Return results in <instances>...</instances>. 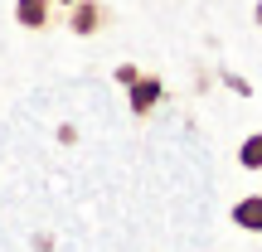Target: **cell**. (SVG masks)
Here are the masks:
<instances>
[{"label":"cell","mask_w":262,"mask_h":252,"mask_svg":"<svg viewBox=\"0 0 262 252\" xmlns=\"http://www.w3.org/2000/svg\"><path fill=\"white\" fill-rule=\"evenodd\" d=\"M238 165H243V170H262V131L238 146Z\"/></svg>","instance_id":"cell-5"},{"label":"cell","mask_w":262,"mask_h":252,"mask_svg":"<svg viewBox=\"0 0 262 252\" xmlns=\"http://www.w3.org/2000/svg\"><path fill=\"white\" fill-rule=\"evenodd\" d=\"M257 25H262V0H257Z\"/></svg>","instance_id":"cell-6"},{"label":"cell","mask_w":262,"mask_h":252,"mask_svg":"<svg viewBox=\"0 0 262 252\" xmlns=\"http://www.w3.org/2000/svg\"><path fill=\"white\" fill-rule=\"evenodd\" d=\"M107 19H112V10H107L102 0H78V5H68V29H73L78 39L107 29Z\"/></svg>","instance_id":"cell-1"},{"label":"cell","mask_w":262,"mask_h":252,"mask_svg":"<svg viewBox=\"0 0 262 252\" xmlns=\"http://www.w3.org/2000/svg\"><path fill=\"white\" fill-rule=\"evenodd\" d=\"M58 5H78V0H58Z\"/></svg>","instance_id":"cell-7"},{"label":"cell","mask_w":262,"mask_h":252,"mask_svg":"<svg viewBox=\"0 0 262 252\" xmlns=\"http://www.w3.org/2000/svg\"><path fill=\"white\" fill-rule=\"evenodd\" d=\"M54 5H58V0H15V19L39 34V29L54 25Z\"/></svg>","instance_id":"cell-2"},{"label":"cell","mask_w":262,"mask_h":252,"mask_svg":"<svg viewBox=\"0 0 262 252\" xmlns=\"http://www.w3.org/2000/svg\"><path fill=\"white\" fill-rule=\"evenodd\" d=\"M233 223L248 228V233H262V194H248L233 204Z\"/></svg>","instance_id":"cell-4"},{"label":"cell","mask_w":262,"mask_h":252,"mask_svg":"<svg viewBox=\"0 0 262 252\" xmlns=\"http://www.w3.org/2000/svg\"><path fill=\"white\" fill-rule=\"evenodd\" d=\"M156 102H160V78H136V83H131V112L146 117Z\"/></svg>","instance_id":"cell-3"}]
</instances>
